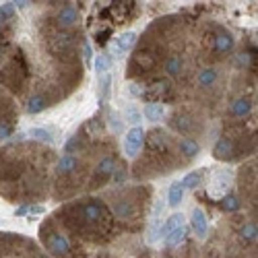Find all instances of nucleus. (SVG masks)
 I'll return each mask as SVG.
<instances>
[{
  "instance_id": "15",
  "label": "nucleus",
  "mask_w": 258,
  "mask_h": 258,
  "mask_svg": "<svg viewBox=\"0 0 258 258\" xmlns=\"http://www.w3.org/2000/svg\"><path fill=\"white\" fill-rule=\"evenodd\" d=\"M135 41H137V33L126 31V33H122L120 37H116V50H118V52H128V50H133Z\"/></svg>"
},
{
  "instance_id": "9",
  "label": "nucleus",
  "mask_w": 258,
  "mask_h": 258,
  "mask_svg": "<svg viewBox=\"0 0 258 258\" xmlns=\"http://www.w3.org/2000/svg\"><path fill=\"white\" fill-rule=\"evenodd\" d=\"M178 151H180V153H182V157L188 161V159H192V157H197V155H199L201 147H199V143H197V141H192V139L184 137V139H180V141H178Z\"/></svg>"
},
{
  "instance_id": "11",
  "label": "nucleus",
  "mask_w": 258,
  "mask_h": 258,
  "mask_svg": "<svg viewBox=\"0 0 258 258\" xmlns=\"http://www.w3.org/2000/svg\"><path fill=\"white\" fill-rule=\"evenodd\" d=\"M48 105H50V97H48V95L35 93V95L29 99V103H27V112H29V114H39V112H44Z\"/></svg>"
},
{
  "instance_id": "6",
  "label": "nucleus",
  "mask_w": 258,
  "mask_h": 258,
  "mask_svg": "<svg viewBox=\"0 0 258 258\" xmlns=\"http://www.w3.org/2000/svg\"><path fill=\"white\" fill-rule=\"evenodd\" d=\"M250 112H252V101H250L248 97L233 99L231 105H229V110H227V114H229L231 118H246Z\"/></svg>"
},
{
  "instance_id": "1",
  "label": "nucleus",
  "mask_w": 258,
  "mask_h": 258,
  "mask_svg": "<svg viewBox=\"0 0 258 258\" xmlns=\"http://www.w3.org/2000/svg\"><path fill=\"white\" fill-rule=\"evenodd\" d=\"M209 39V54L211 58H225L233 50V35L223 27H213Z\"/></svg>"
},
{
  "instance_id": "22",
  "label": "nucleus",
  "mask_w": 258,
  "mask_h": 258,
  "mask_svg": "<svg viewBox=\"0 0 258 258\" xmlns=\"http://www.w3.org/2000/svg\"><path fill=\"white\" fill-rule=\"evenodd\" d=\"M31 137H35V139H39V141H44V143H50V141H52V137H50L46 131H39V128L31 131Z\"/></svg>"
},
{
  "instance_id": "10",
  "label": "nucleus",
  "mask_w": 258,
  "mask_h": 258,
  "mask_svg": "<svg viewBox=\"0 0 258 258\" xmlns=\"http://www.w3.org/2000/svg\"><path fill=\"white\" fill-rule=\"evenodd\" d=\"M240 240L244 242V244H256L258 242V223L256 221H246L242 227H240Z\"/></svg>"
},
{
  "instance_id": "14",
  "label": "nucleus",
  "mask_w": 258,
  "mask_h": 258,
  "mask_svg": "<svg viewBox=\"0 0 258 258\" xmlns=\"http://www.w3.org/2000/svg\"><path fill=\"white\" fill-rule=\"evenodd\" d=\"M182 199H184V186L182 182H174L169 186V192H167V201L171 207H180L182 205Z\"/></svg>"
},
{
  "instance_id": "19",
  "label": "nucleus",
  "mask_w": 258,
  "mask_h": 258,
  "mask_svg": "<svg viewBox=\"0 0 258 258\" xmlns=\"http://www.w3.org/2000/svg\"><path fill=\"white\" fill-rule=\"evenodd\" d=\"M201 182H203V171H192V174H188L184 180H182V186H184V190L188 188V190H197L199 186H201Z\"/></svg>"
},
{
  "instance_id": "16",
  "label": "nucleus",
  "mask_w": 258,
  "mask_h": 258,
  "mask_svg": "<svg viewBox=\"0 0 258 258\" xmlns=\"http://www.w3.org/2000/svg\"><path fill=\"white\" fill-rule=\"evenodd\" d=\"M163 114H165V110L161 103H147V107H145V116L153 122H159L163 118Z\"/></svg>"
},
{
  "instance_id": "3",
  "label": "nucleus",
  "mask_w": 258,
  "mask_h": 258,
  "mask_svg": "<svg viewBox=\"0 0 258 258\" xmlns=\"http://www.w3.org/2000/svg\"><path fill=\"white\" fill-rule=\"evenodd\" d=\"M143 143H145V131L141 126H135L131 131L126 133L124 137V153L126 157H139L141 149H143Z\"/></svg>"
},
{
  "instance_id": "17",
  "label": "nucleus",
  "mask_w": 258,
  "mask_h": 258,
  "mask_svg": "<svg viewBox=\"0 0 258 258\" xmlns=\"http://www.w3.org/2000/svg\"><path fill=\"white\" fill-rule=\"evenodd\" d=\"M184 225V215H180V213H176V215H171V217L163 223V235H169L174 229H178V227H182Z\"/></svg>"
},
{
  "instance_id": "23",
  "label": "nucleus",
  "mask_w": 258,
  "mask_h": 258,
  "mask_svg": "<svg viewBox=\"0 0 258 258\" xmlns=\"http://www.w3.org/2000/svg\"><path fill=\"white\" fill-rule=\"evenodd\" d=\"M112 128H114L116 133L122 131V120H120V116H116V114H112Z\"/></svg>"
},
{
  "instance_id": "13",
  "label": "nucleus",
  "mask_w": 258,
  "mask_h": 258,
  "mask_svg": "<svg viewBox=\"0 0 258 258\" xmlns=\"http://www.w3.org/2000/svg\"><path fill=\"white\" fill-rule=\"evenodd\" d=\"M186 233H188V227H186V225L174 229L169 235H165V246H167V248H176V246H180V244L186 240Z\"/></svg>"
},
{
  "instance_id": "4",
  "label": "nucleus",
  "mask_w": 258,
  "mask_h": 258,
  "mask_svg": "<svg viewBox=\"0 0 258 258\" xmlns=\"http://www.w3.org/2000/svg\"><path fill=\"white\" fill-rule=\"evenodd\" d=\"M77 19H79L77 9L73 5H64L60 9V13L56 15V27L62 29V31H67V29H71L77 23Z\"/></svg>"
},
{
  "instance_id": "8",
  "label": "nucleus",
  "mask_w": 258,
  "mask_h": 258,
  "mask_svg": "<svg viewBox=\"0 0 258 258\" xmlns=\"http://www.w3.org/2000/svg\"><path fill=\"white\" fill-rule=\"evenodd\" d=\"M190 225H192V231H195L199 238H205L207 231H209V223H207V215L201 211V209H195L192 211V219H190Z\"/></svg>"
},
{
  "instance_id": "7",
  "label": "nucleus",
  "mask_w": 258,
  "mask_h": 258,
  "mask_svg": "<svg viewBox=\"0 0 258 258\" xmlns=\"http://www.w3.org/2000/svg\"><path fill=\"white\" fill-rule=\"evenodd\" d=\"M219 81V71L217 69H213V67H209V69H203V71H199V75H197V85L201 89H211V87H215V83Z\"/></svg>"
},
{
  "instance_id": "2",
  "label": "nucleus",
  "mask_w": 258,
  "mask_h": 258,
  "mask_svg": "<svg viewBox=\"0 0 258 258\" xmlns=\"http://www.w3.org/2000/svg\"><path fill=\"white\" fill-rule=\"evenodd\" d=\"M116 171V159L112 155H105L99 159V163L95 165L93 174H91V180H89V188H101L107 180L114 176Z\"/></svg>"
},
{
  "instance_id": "21",
  "label": "nucleus",
  "mask_w": 258,
  "mask_h": 258,
  "mask_svg": "<svg viewBox=\"0 0 258 258\" xmlns=\"http://www.w3.org/2000/svg\"><path fill=\"white\" fill-rule=\"evenodd\" d=\"M95 71H97V77L110 73V58L103 56V54H99V58L95 60Z\"/></svg>"
},
{
  "instance_id": "18",
  "label": "nucleus",
  "mask_w": 258,
  "mask_h": 258,
  "mask_svg": "<svg viewBox=\"0 0 258 258\" xmlns=\"http://www.w3.org/2000/svg\"><path fill=\"white\" fill-rule=\"evenodd\" d=\"M217 205L223 211H227V213H235V211L240 209V201H238V197H235V195H225Z\"/></svg>"
},
{
  "instance_id": "20",
  "label": "nucleus",
  "mask_w": 258,
  "mask_h": 258,
  "mask_svg": "<svg viewBox=\"0 0 258 258\" xmlns=\"http://www.w3.org/2000/svg\"><path fill=\"white\" fill-rule=\"evenodd\" d=\"M110 85H112L110 73L99 77V99H101V101H105V99H107V95H110Z\"/></svg>"
},
{
  "instance_id": "12",
  "label": "nucleus",
  "mask_w": 258,
  "mask_h": 258,
  "mask_svg": "<svg viewBox=\"0 0 258 258\" xmlns=\"http://www.w3.org/2000/svg\"><path fill=\"white\" fill-rule=\"evenodd\" d=\"M182 67H184V62H182V58L176 56V54L163 58V71H165L169 77H178V75L182 73Z\"/></svg>"
},
{
  "instance_id": "5",
  "label": "nucleus",
  "mask_w": 258,
  "mask_h": 258,
  "mask_svg": "<svg viewBox=\"0 0 258 258\" xmlns=\"http://www.w3.org/2000/svg\"><path fill=\"white\" fill-rule=\"evenodd\" d=\"M161 213H163V205H157L153 215H151V223H149V242H151V244H155L159 240V235H163Z\"/></svg>"
}]
</instances>
